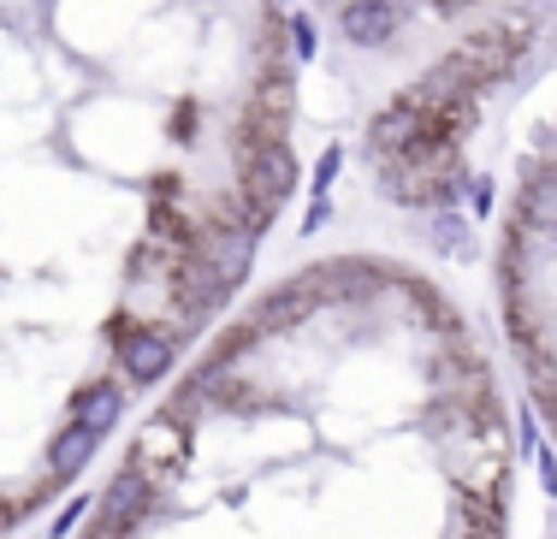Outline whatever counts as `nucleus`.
Wrapping results in <instances>:
<instances>
[{
	"label": "nucleus",
	"instance_id": "f257e3e1",
	"mask_svg": "<svg viewBox=\"0 0 557 539\" xmlns=\"http://www.w3.org/2000/svg\"><path fill=\"white\" fill-rule=\"evenodd\" d=\"M528 36H534V18H528V12H522V18H498V24H486V30H474L462 48H450L445 60L462 72V84H469V89H486V84H498V77L522 60Z\"/></svg>",
	"mask_w": 557,
	"mask_h": 539
},
{
	"label": "nucleus",
	"instance_id": "f03ea898",
	"mask_svg": "<svg viewBox=\"0 0 557 539\" xmlns=\"http://www.w3.org/2000/svg\"><path fill=\"white\" fill-rule=\"evenodd\" d=\"M297 184V161H290L285 142H261L256 154H244V226L261 231L278 214V202Z\"/></svg>",
	"mask_w": 557,
	"mask_h": 539
},
{
	"label": "nucleus",
	"instance_id": "7ed1b4c3",
	"mask_svg": "<svg viewBox=\"0 0 557 539\" xmlns=\"http://www.w3.org/2000/svg\"><path fill=\"white\" fill-rule=\"evenodd\" d=\"M184 451H190V427H184L178 410H166V415H154L149 427L137 433V444H131V468H143V475L154 480V475H166V468H178Z\"/></svg>",
	"mask_w": 557,
	"mask_h": 539
},
{
	"label": "nucleus",
	"instance_id": "20e7f679",
	"mask_svg": "<svg viewBox=\"0 0 557 539\" xmlns=\"http://www.w3.org/2000/svg\"><path fill=\"white\" fill-rule=\"evenodd\" d=\"M143 510H149V475H143V468H125V475H113L108 498L96 504V528H89V539H125L131 528H137Z\"/></svg>",
	"mask_w": 557,
	"mask_h": 539
},
{
	"label": "nucleus",
	"instance_id": "39448f33",
	"mask_svg": "<svg viewBox=\"0 0 557 539\" xmlns=\"http://www.w3.org/2000/svg\"><path fill=\"white\" fill-rule=\"evenodd\" d=\"M416 130H421V96H416V89H404L397 101H386V108L374 113L368 149H374L380 161H392V154H404L409 142H416Z\"/></svg>",
	"mask_w": 557,
	"mask_h": 539
},
{
	"label": "nucleus",
	"instance_id": "423d86ee",
	"mask_svg": "<svg viewBox=\"0 0 557 539\" xmlns=\"http://www.w3.org/2000/svg\"><path fill=\"white\" fill-rule=\"evenodd\" d=\"M119 367H125L131 379H143V386H149V379H161L166 367H172V344L161 333H131V326H119Z\"/></svg>",
	"mask_w": 557,
	"mask_h": 539
},
{
	"label": "nucleus",
	"instance_id": "0eeeda50",
	"mask_svg": "<svg viewBox=\"0 0 557 539\" xmlns=\"http://www.w3.org/2000/svg\"><path fill=\"white\" fill-rule=\"evenodd\" d=\"M321 302V279H297V285H285V291H273L268 302L256 309V326L261 333H278V326H297L302 314Z\"/></svg>",
	"mask_w": 557,
	"mask_h": 539
},
{
	"label": "nucleus",
	"instance_id": "6e6552de",
	"mask_svg": "<svg viewBox=\"0 0 557 539\" xmlns=\"http://www.w3.org/2000/svg\"><path fill=\"white\" fill-rule=\"evenodd\" d=\"M338 24H344V36H350L356 48H374V42H386V36L397 30V7L392 0H350Z\"/></svg>",
	"mask_w": 557,
	"mask_h": 539
},
{
	"label": "nucleus",
	"instance_id": "1a4fd4ad",
	"mask_svg": "<svg viewBox=\"0 0 557 539\" xmlns=\"http://www.w3.org/2000/svg\"><path fill=\"white\" fill-rule=\"evenodd\" d=\"M522 231H557V166H546L534 184H528V202H522Z\"/></svg>",
	"mask_w": 557,
	"mask_h": 539
},
{
	"label": "nucleus",
	"instance_id": "9d476101",
	"mask_svg": "<svg viewBox=\"0 0 557 539\" xmlns=\"http://www.w3.org/2000/svg\"><path fill=\"white\" fill-rule=\"evenodd\" d=\"M119 410H125V398H119V386H89L84 398H77V421H84L89 433H108Z\"/></svg>",
	"mask_w": 557,
	"mask_h": 539
},
{
	"label": "nucleus",
	"instance_id": "9b49d317",
	"mask_svg": "<svg viewBox=\"0 0 557 539\" xmlns=\"http://www.w3.org/2000/svg\"><path fill=\"white\" fill-rule=\"evenodd\" d=\"M96 439H101V433H89L84 421H72V427L54 439V468H60V475H77V468L96 456Z\"/></svg>",
	"mask_w": 557,
	"mask_h": 539
},
{
	"label": "nucleus",
	"instance_id": "f8f14e48",
	"mask_svg": "<svg viewBox=\"0 0 557 539\" xmlns=\"http://www.w3.org/2000/svg\"><path fill=\"white\" fill-rule=\"evenodd\" d=\"M433 243H440L445 249V255H469V226H462V220L457 214H440V220H433Z\"/></svg>",
	"mask_w": 557,
	"mask_h": 539
},
{
	"label": "nucleus",
	"instance_id": "ddd939ff",
	"mask_svg": "<svg viewBox=\"0 0 557 539\" xmlns=\"http://www.w3.org/2000/svg\"><path fill=\"white\" fill-rule=\"evenodd\" d=\"M290 48H297V60L314 54V24L309 18H290Z\"/></svg>",
	"mask_w": 557,
	"mask_h": 539
},
{
	"label": "nucleus",
	"instance_id": "4468645a",
	"mask_svg": "<svg viewBox=\"0 0 557 539\" xmlns=\"http://www.w3.org/2000/svg\"><path fill=\"white\" fill-rule=\"evenodd\" d=\"M338 161H344L338 149H326V154H321V166H314V196H326V184H333V173H338Z\"/></svg>",
	"mask_w": 557,
	"mask_h": 539
},
{
	"label": "nucleus",
	"instance_id": "2eb2a0df",
	"mask_svg": "<svg viewBox=\"0 0 557 539\" xmlns=\"http://www.w3.org/2000/svg\"><path fill=\"white\" fill-rule=\"evenodd\" d=\"M84 510H96V504H89V498H72V504H65V510H60V522H54V534H72V528H77V522H84Z\"/></svg>",
	"mask_w": 557,
	"mask_h": 539
},
{
	"label": "nucleus",
	"instance_id": "dca6fc26",
	"mask_svg": "<svg viewBox=\"0 0 557 539\" xmlns=\"http://www.w3.org/2000/svg\"><path fill=\"white\" fill-rule=\"evenodd\" d=\"M326 214H333V208H326V196H314L309 214H302V231H321V226H326Z\"/></svg>",
	"mask_w": 557,
	"mask_h": 539
},
{
	"label": "nucleus",
	"instance_id": "f3484780",
	"mask_svg": "<svg viewBox=\"0 0 557 539\" xmlns=\"http://www.w3.org/2000/svg\"><path fill=\"white\" fill-rule=\"evenodd\" d=\"M540 486L557 498V456H552V451H540Z\"/></svg>",
	"mask_w": 557,
	"mask_h": 539
},
{
	"label": "nucleus",
	"instance_id": "a211bd4d",
	"mask_svg": "<svg viewBox=\"0 0 557 539\" xmlns=\"http://www.w3.org/2000/svg\"><path fill=\"white\" fill-rule=\"evenodd\" d=\"M440 7H445V12H457V7H469V0H440Z\"/></svg>",
	"mask_w": 557,
	"mask_h": 539
}]
</instances>
